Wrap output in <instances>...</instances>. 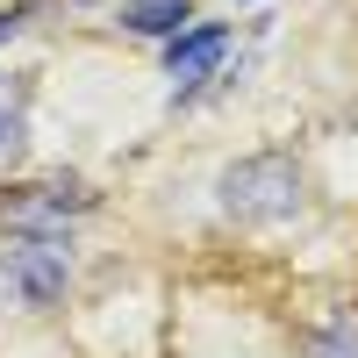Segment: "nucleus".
<instances>
[{
  "instance_id": "obj_1",
  "label": "nucleus",
  "mask_w": 358,
  "mask_h": 358,
  "mask_svg": "<svg viewBox=\"0 0 358 358\" xmlns=\"http://www.w3.org/2000/svg\"><path fill=\"white\" fill-rule=\"evenodd\" d=\"M215 201H222V215H229V222L273 229V222H294V215L308 208V179H301V165L280 158V151H251V158L222 165Z\"/></svg>"
},
{
  "instance_id": "obj_2",
  "label": "nucleus",
  "mask_w": 358,
  "mask_h": 358,
  "mask_svg": "<svg viewBox=\"0 0 358 358\" xmlns=\"http://www.w3.org/2000/svg\"><path fill=\"white\" fill-rule=\"evenodd\" d=\"M0 280L22 308H57L72 287V244L65 236H15L0 251Z\"/></svg>"
},
{
  "instance_id": "obj_3",
  "label": "nucleus",
  "mask_w": 358,
  "mask_h": 358,
  "mask_svg": "<svg viewBox=\"0 0 358 358\" xmlns=\"http://www.w3.org/2000/svg\"><path fill=\"white\" fill-rule=\"evenodd\" d=\"M94 194L79 179H36V187H0V222L15 236H65L72 215H86Z\"/></svg>"
},
{
  "instance_id": "obj_4",
  "label": "nucleus",
  "mask_w": 358,
  "mask_h": 358,
  "mask_svg": "<svg viewBox=\"0 0 358 358\" xmlns=\"http://www.w3.org/2000/svg\"><path fill=\"white\" fill-rule=\"evenodd\" d=\"M222 57H229V29H222V22H194V29H179V36L165 43V79H172V94H194L201 79H215Z\"/></svg>"
},
{
  "instance_id": "obj_5",
  "label": "nucleus",
  "mask_w": 358,
  "mask_h": 358,
  "mask_svg": "<svg viewBox=\"0 0 358 358\" xmlns=\"http://www.w3.org/2000/svg\"><path fill=\"white\" fill-rule=\"evenodd\" d=\"M129 29V36H179V29H194V0H122V15H115Z\"/></svg>"
},
{
  "instance_id": "obj_6",
  "label": "nucleus",
  "mask_w": 358,
  "mask_h": 358,
  "mask_svg": "<svg viewBox=\"0 0 358 358\" xmlns=\"http://www.w3.org/2000/svg\"><path fill=\"white\" fill-rule=\"evenodd\" d=\"M22 151H29V108H22V86L0 79V172L22 165Z\"/></svg>"
},
{
  "instance_id": "obj_7",
  "label": "nucleus",
  "mask_w": 358,
  "mask_h": 358,
  "mask_svg": "<svg viewBox=\"0 0 358 358\" xmlns=\"http://www.w3.org/2000/svg\"><path fill=\"white\" fill-rule=\"evenodd\" d=\"M308 358H358V330H351V322L315 330V337H308Z\"/></svg>"
},
{
  "instance_id": "obj_8",
  "label": "nucleus",
  "mask_w": 358,
  "mask_h": 358,
  "mask_svg": "<svg viewBox=\"0 0 358 358\" xmlns=\"http://www.w3.org/2000/svg\"><path fill=\"white\" fill-rule=\"evenodd\" d=\"M22 22H29V8H8V15H0V43H8V36H22Z\"/></svg>"
}]
</instances>
